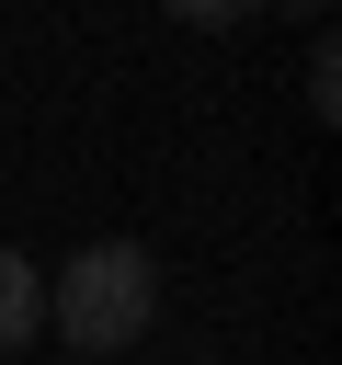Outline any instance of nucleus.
I'll list each match as a JSON object with an SVG mask.
<instances>
[{"instance_id":"nucleus-1","label":"nucleus","mask_w":342,"mask_h":365,"mask_svg":"<svg viewBox=\"0 0 342 365\" xmlns=\"http://www.w3.org/2000/svg\"><path fill=\"white\" fill-rule=\"evenodd\" d=\"M46 319L80 342V354H125L148 319H160V262L137 240H80L57 274H46Z\"/></svg>"},{"instance_id":"nucleus-5","label":"nucleus","mask_w":342,"mask_h":365,"mask_svg":"<svg viewBox=\"0 0 342 365\" xmlns=\"http://www.w3.org/2000/svg\"><path fill=\"white\" fill-rule=\"evenodd\" d=\"M262 11H296V23H319V11H331V0H262Z\"/></svg>"},{"instance_id":"nucleus-4","label":"nucleus","mask_w":342,"mask_h":365,"mask_svg":"<svg viewBox=\"0 0 342 365\" xmlns=\"http://www.w3.org/2000/svg\"><path fill=\"white\" fill-rule=\"evenodd\" d=\"M308 103H319V114H342V57H331V46L308 57Z\"/></svg>"},{"instance_id":"nucleus-3","label":"nucleus","mask_w":342,"mask_h":365,"mask_svg":"<svg viewBox=\"0 0 342 365\" xmlns=\"http://www.w3.org/2000/svg\"><path fill=\"white\" fill-rule=\"evenodd\" d=\"M262 0H171V23H205V34H228V23H251Z\"/></svg>"},{"instance_id":"nucleus-2","label":"nucleus","mask_w":342,"mask_h":365,"mask_svg":"<svg viewBox=\"0 0 342 365\" xmlns=\"http://www.w3.org/2000/svg\"><path fill=\"white\" fill-rule=\"evenodd\" d=\"M34 331H46V274H34V262H23L11 240H0V365H11V354H23Z\"/></svg>"}]
</instances>
